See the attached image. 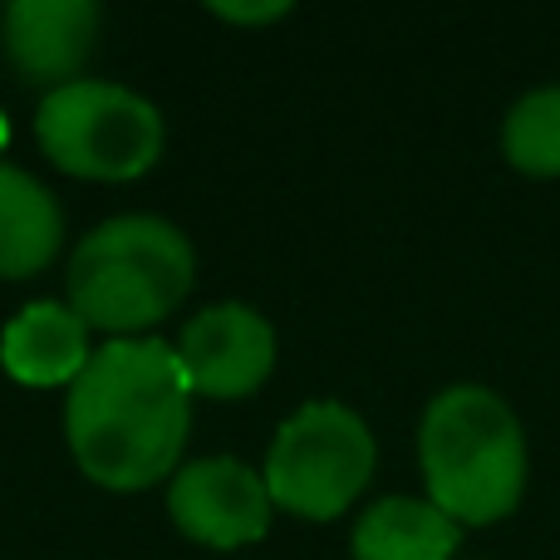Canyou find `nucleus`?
<instances>
[{"mask_svg": "<svg viewBox=\"0 0 560 560\" xmlns=\"http://www.w3.org/2000/svg\"><path fill=\"white\" fill-rule=\"evenodd\" d=\"M192 384L163 339H108L69 384L65 438L79 472L108 492H143L177 472Z\"/></svg>", "mask_w": 560, "mask_h": 560, "instance_id": "nucleus-1", "label": "nucleus"}, {"mask_svg": "<svg viewBox=\"0 0 560 560\" xmlns=\"http://www.w3.org/2000/svg\"><path fill=\"white\" fill-rule=\"evenodd\" d=\"M428 502L457 526H492L526 497V433L502 394L482 384H453L428 404L418 428Z\"/></svg>", "mask_w": 560, "mask_h": 560, "instance_id": "nucleus-2", "label": "nucleus"}, {"mask_svg": "<svg viewBox=\"0 0 560 560\" xmlns=\"http://www.w3.org/2000/svg\"><path fill=\"white\" fill-rule=\"evenodd\" d=\"M197 276L192 242L163 217H114L94 226L69 256V310L108 339L167 319L187 300Z\"/></svg>", "mask_w": 560, "mask_h": 560, "instance_id": "nucleus-3", "label": "nucleus"}, {"mask_svg": "<svg viewBox=\"0 0 560 560\" xmlns=\"http://www.w3.org/2000/svg\"><path fill=\"white\" fill-rule=\"evenodd\" d=\"M35 133L59 173L89 183H133L163 158V114L153 98L108 79H79L45 94Z\"/></svg>", "mask_w": 560, "mask_h": 560, "instance_id": "nucleus-4", "label": "nucleus"}, {"mask_svg": "<svg viewBox=\"0 0 560 560\" xmlns=\"http://www.w3.org/2000/svg\"><path fill=\"white\" fill-rule=\"evenodd\" d=\"M378 463L369 423L335 398L295 408L266 453V492L280 512L305 522H335L359 502Z\"/></svg>", "mask_w": 560, "mask_h": 560, "instance_id": "nucleus-5", "label": "nucleus"}, {"mask_svg": "<svg viewBox=\"0 0 560 560\" xmlns=\"http://www.w3.org/2000/svg\"><path fill=\"white\" fill-rule=\"evenodd\" d=\"M271 506L266 477L252 472L242 457H197L177 467L167 487V512L177 532L207 551H236L261 541L271 526Z\"/></svg>", "mask_w": 560, "mask_h": 560, "instance_id": "nucleus-6", "label": "nucleus"}, {"mask_svg": "<svg viewBox=\"0 0 560 560\" xmlns=\"http://www.w3.org/2000/svg\"><path fill=\"white\" fill-rule=\"evenodd\" d=\"M177 359L192 384V394L207 398H246L271 378L276 369V329L266 315H256L242 300L207 305L187 319L177 339Z\"/></svg>", "mask_w": 560, "mask_h": 560, "instance_id": "nucleus-7", "label": "nucleus"}, {"mask_svg": "<svg viewBox=\"0 0 560 560\" xmlns=\"http://www.w3.org/2000/svg\"><path fill=\"white\" fill-rule=\"evenodd\" d=\"M5 55L25 84L65 89L79 84L89 55L98 45V5L94 0H15L0 20Z\"/></svg>", "mask_w": 560, "mask_h": 560, "instance_id": "nucleus-8", "label": "nucleus"}, {"mask_svg": "<svg viewBox=\"0 0 560 560\" xmlns=\"http://www.w3.org/2000/svg\"><path fill=\"white\" fill-rule=\"evenodd\" d=\"M94 359L89 349V325L59 300H35L25 305L0 335V364L15 384L30 388H59L74 384L84 364Z\"/></svg>", "mask_w": 560, "mask_h": 560, "instance_id": "nucleus-9", "label": "nucleus"}, {"mask_svg": "<svg viewBox=\"0 0 560 560\" xmlns=\"http://www.w3.org/2000/svg\"><path fill=\"white\" fill-rule=\"evenodd\" d=\"M65 212L55 192L25 167L0 163V280L39 276L59 256Z\"/></svg>", "mask_w": 560, "mask_h": 560, "instance_id": "nucleus-10", "label": "nucleus"}, {"mask_svg": "<svg viewBox=\"0 0 560 560\" xmlns=\"http://www.w3.org/2000/svg\"><path fill=\"white\" fill-rule=\"evenodd\" d=\"M463 526L423 497H384L354 526V560H453Z\"/></svg>", "mask_w": 560, "mask_h": 560, "instance_id": "nucleus-11", "label": "nucleus"}, {"mask_svg": "<svg viewBox=\"0 0 560 560\" xmlns=\"http://www.w3.org/2000/svg\"><path fill=\"white\" fill-rule=\"evenodd\" d=\"M502 153L526 177H560V84L516 98L502 124Z\"/></svg>", "mask_w": 560, "mask_h": 560, "instance_id": "nucleus-12", "label": "nucleus"}, {"mask_svg": "<svg viewBox=\"0 0 560 560\" xmlns=\"http://www.w3.org/2000/svg\"><path fill=\"white\" fill-rule=\"evenodd\" d=\"M212 15L236 20V25H256V20H280V15H290V5H285V0H276V5H212Z\"/></svg>", "mask_w": 560, "mask_h": 560, "instance_id": "nucleus-13", "label": "nucleus"}, {"mask_svg": "<svg viewBox=\"0 0 560 560\" xmlns=\"http://www.w3.org/2000/svg\"><path fill=\"white\" fill-rule=\"evenodd\" d=\"M5 138H10V128H5V114H0V148H5Z\"/></svg>", "mask_w": 560, "mask_h": 560, "instance_id": "nucleus-14", "label": "nucleus"}]
</instances>
